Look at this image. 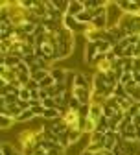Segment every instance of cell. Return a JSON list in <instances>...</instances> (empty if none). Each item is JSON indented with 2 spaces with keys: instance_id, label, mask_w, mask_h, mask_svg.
Wrapping results in <instances>:
<instances>
[{
  "instance_id": "1",
  "label": "cell",
  "mask_w": 140,
  "mask_h": 155,
  "mask_svg": "<svg viewBox=\"0 0 140 155\" xmlns=\"http://www.w3.org/2000/svg\"><path fill=\"white\" fill-rule=\"evenodd\" d=\"M57 46H59V59L68 57L74 50V33L68 31L67 28H63L57 33Z\"/></svg>"
},
{
  "instance_id": "2",
  "label": "cell",
  "mask_w": 140,
  "mask_h": 155,
  "mask_svg": "<svg viewBox=\"0 0 140 155\" xmlns=\"http://www.w3.org/2000/svg\"><path fill=\"white\" fill-rule=\"evenodd\" d=\"M120 28H124L127 35H140V15H120L118 22Z\"/></svg>"
},
{
  "instance_id": "3",
  "label": "cell",
  "mask_w": 140,
  "mask_h": 155,
  "mask_svg": "<svg viewBox=\"0 0 140 155\" xmlns=\"http://www.w3.org/2000/svg\"><path fill=\"white\" fill-rule=\"evenodd\" d=\"M63 26L68 30V31H72V33H77V31H87V28H89V24H81V22H77V18L76 17H72V15H65L63 17Z\"/></svg>"
},
{
  "instance_id": "4",
  "label": "cell",
  "mask_w": 140,
  "mask_h": 155,
  "mask_svg": "<svg viewBox=\"0 0 140 155\" xmlns=\"http://www.w3.org/2000/svg\"><path fill=\"white\" fill-rule=\"evenodd\" d=\"M72 96L81 104V105H90L92 104V89H81V87H74Z\"/></svg>"
},
{
  "instance_id": "5",
  "label": "cell",
  "mask_w": 140,
  "mask_h": 155,
  "mask_svg": "<svg viewBox=\"0 0 140 155\" xmlns=\"http://www.w3.org/2000/svg\"><path fill=\"white\" fill-rule=\"evenodd\" d=\"M124 150V155H140V142L138 140H120L118 142Z\"/></svg>"
},
{
  "instance_id": "6",
  "label": "cell",
  "mask_w": 140,
  "mask_h": 155,
  "mask_svg": "<svg viewBox=\"0 0 140 155\" xmlns=\"http://www.w3.org/2000/svg\"><path fill=\"white\" fill-rule=\"evenodd\" d=\"M120 140H122V135H120L118 131H107L105 133V150L107 151H112L118 146Z\"/></svg>"
},
{
  "instance_id": "7",
  "label": "cell",
  "mask_w": 140,
  "mask_h": 155,
  "mask_svg": "<svg viewBox=\"0 0 140 155\" xmlns=\"http://www.w3.org/2000/svg\"><path fill=\"white\" fill-rule=\"evenodd\" d=\"M102 116H103V104L92 102V104H90V111H89V118L98 124V120L102 118Z\"/></svg>"
},
{
  "instance_id": "8",
  "label": "cell",
  "mask_w": 140,
  "mask_h": 155,
  "mask_svg": "<svg viewBox=\"0 0 140 155\" xmlns=\"http://www.w3.org/2000/svg\"><path fill=\"white\" fill-rule=\"evenodd\" d=\"M74 87H81V89H92V83L89 81V78L83 72H76L74 74Z\"/></svg>"
},
{
  "instance_id": "9",
  "label": "cell",
  "mask_w": 140,
  "mask_h": 155,
  "mask_svg": "<svg viewBox=\"0 0 140 155\" xmlns=\"http://www.w3.org/2000/svg\"><path fill=\"white\" fill-rule=\"evenodd\" d=\"M0 78H2V81L6 83H13L17 81V68H8V67H0Z\"/></svg>"
},
{
  "instance_id": "10",
  "label": "cell",
  "mask_w": 140,
  "mask_h": 155,
  "mask_svg": "<svg viewBox=\"0 0 140 155\" xmlns=\"http://www.w3.org/2000/svg\"><path fill=\"white\" fill-rule=\"evenodd\" d=\"M50 76L54 78L55 83H65V85H67L68 70H65V68H52V70H50Z\"/></svg>"
},
{
  "instance_id": "11",
  "label": "cell",
  "mask_w": 140,
  "mask_h": 155,
  "mask_svg": "<svg viewBox=\"0 0 140 155\" xmlns=\"http://www.w3.org/2000/svg\"><path fill=\"white\" fill-rule=\"evenodd\" d=\"M107 30H109V33H111V35H112V37L116 39V41H118V43H122V41H124V39L127 37V31H125L124 28H120L118 24H114V26H109Z\"/></svg>"
},
{
  "instance_id": "12",
  "label": "cell",
  "mask_w": 140,
  "mask_h": 155,
  "mask_svg": "<svg viewBox=\"0 0 140 155\" xmlns=\"http://www.w3.org/2000/svg\"><path fill=\"white\" fill-rule=\"evenodd\" d=\"M85 9L83 2H79V0H70V4H68V11L65 15H72V17H77L79 13H81Z\"/></svg>"
},
{
  "instance_id": "13",
  "label": "cell",
  "mask_w": 140,
  "mask_h": 155,
  "mask_svg": "<svg viewBox=\"0 0 140 155\" xmlns=\"http://www.w3.org/2000/svg\"><path fill=\"white\" fill-rule=\"evenodd\" d=\"M120 135H122L124 140H136V127L133 124H129L124 131H120Z\"/></svg>"
},
{
  "instance_id": "14",
  "label": "cell",
  "mask_w": 140,
  "mask_h": 155,
  "mask_svg": "<svg viewBox=\"0 0 140 155\" xmlns=\"http://www.w3.org/2000/svg\"><path fill=\"white\" fill-rule=\"evenodd\" d=\"M90 144H98V146H102L105 150V133H99V131H94L90 135Z\"/></svg>"
},
{
  "instance_id": "15",
  "label": "cell",
  "mask_w": 140,
  "mask_h": 155,
  "mask_svg": "<svg viewBox=\"0 0 140 155\" xmlns=\"http://www.w3.org/2000/svg\"><path fill=\"white\" fill-rule=\"evenodd\" d=\"M76 18H77V22H81V24H90V22H92V18H94V13H92V11L83 9V11L79 13Z\"/></svg>"
},
{
  "instance_id": "16",
  "label": "cell",
  "mask_w": 140,
  "mask_h": 155,
  "mask_svg": "<svg viewBox=\"0 0 140 155\" xmlns=\"http://www.w3.org/2000/svg\"><path fill=\"white\" fill-rule=\"evenodd\" d=\"M96 131H99V133H107L109 131V118H107V116H102V118L98 120Z\"/></svg>"
},
{
  "instance_id": "17",
  "label": "cell",
  "mask_w": 140,
  "mask_h": 155,
  "mask_svg": "<svg viewBox=\"0 0 140 155\" xmlns=\"http://www.w3.org/2000/svg\"><path fill=\"white\" fill-rule=\"evenodd\" d=\"M0 148H2V155H18V153H22V151H17L15 146L9 144V142H2Z\"/></svg>"
},
{
  "instance_id": "18",
  "label": "cell",
  "mask_w": 140,
  "mask_h": 155,
  "mask_svg": "<svg viewBox=\"0 0 140 155\" xmlns=\"http://www.w3.org/2000/svg\"><path fill=\"white\" fill-rule=\"evenodd\" d=\"M33 118H35L33 109H28V111H22V113H21V116L17 118V122H30V120H33Z\"/></svg>"
},
{
  "instance_id": "19",
  "label": "cell",
  "mask_w": 140,
  "mask_h": 155,
  "mask_svg": "<svg viewBox=\"0 0 140 155\" xmlns=\"http://www.w3.org/2000/svg\"><path fill=\"white\" fill-rule=\"evenodd\" d=\"M48 74H50V70H31V80H35V81L41 83Z\"/></svg>"
},
{
  "instance_id": "20",
  "label": "cell",
  "mask_w": 140,
  "mask_h": 155,
  "mask_svg": "<svg viewBox=\"0 0 140 155\" xmlns=\"http://www.w3.org/2000/svg\"><path fill=\"white\" fill-rule=\"evenodd\" d=\"M81 135H83L81 129H68V140H70V144L77 142L79 139H81Z\"/></svg>"
},
{
  "instance_id": "21",
  "label": "cell",
  "mask_w": 140,
  "mask_h": 155,
  "mask_svg": "<svg viewBox=\"0 0 140 155\" xmlns=\"http://www.w3.org/2000/svg\"><path fill=\"white\" fill-rule=\"evenodd\" d=\"M15 122H17V120L11 118V116H2V120H0V127H2V131H6V129H9Z\"/></svg>"
},
{
  "instance_id": "22",
  "label": "cell",
  "mask_w": 140,
  "mask_h": 155,
  "mask_svg": "<svg viewBox=\"0 0 140 155\" xmlns=\"http://www.w3.org/2000/svg\"><path fill=\"white\" fill-rule=\"evenodd\" d=\"M114 96H116V98H127V91H125V87L122 85V83H118L116 87H114Z\"/></svg>"
},
{
  "instance_id": "23",
  "label": "cell",
  "mask_w": 140,
  "mask_h": 155,
  "mask_svg": "<svg viewBox=\"0 0 140 155\" xmlns=\"http://www.w3.org/2000/svg\"><path fill=\"white\" fill-rule=\"evenodd\" d=\"M54 85H55V81H54V78H52L50 74L44 78V80H43L41 83H39V87H41V89H44V91H46V89H50V87H54Z\"/></svg>"
},
{
  "instance_id": "24",
  "label": "cell",
  "mask_w": 140,
  "mask_h": 155,
  "mask_svg": "<svg viewBox=\"0 0 140 155\" xmlns=\"http://www.w3.org/2000/svg\"><path fill=\"white\" fill-rule=\"evenodd\" d=\"M94 131H96V122H92L90 118H87V122H85V126H83V133L92 135Z\"/></svg>"
},
{
  "instance_id": "25",
  "label": "cell",
  "mask_w": 140,
  "mask_h": 155,
  "mask_svg": "<svg viewBox=\"0 0 140 155\" xmlns=\"http://www.w3.org/2000/svg\"><path fill=\"white\" fill-rule=\"evenodd\" d=\"M65 151H67V148L65 146H61V144H55L46 155H65Z\"/></svg>"
},
{
  "instance_id": "26",
  "label": "cell",
  "mask_w": 140,
  "mask_h": 155,
  "mask_svg": "<svg viewBox=\"0 0 140 155\" xmlns=\"http://www.w3.org/2000/svg\"><path fill=\"white\" fill-rule=\"evenodd\" d=\"M21 100H24V102H31V91H28L26 87H22L21 89V96H18Z\"/></svg>"
},
{
  "instance_id": "27",
  "label": "cell",
  "mask_w": 140,
  "mask_h": 155,
  "mask_svg": "<svg viewBox=\"0 0 140 155\" xmlns=\"http://www.w3.org/2000/svg\"><path fill=\"white\" fill-rule=\"evenodd\" d=\"M28 91H31V92H35V91H41V87H39V81H35V80H30L26 85H24Z\"/></svg>"
},
{
  "instance_id": "28",
  "label": "cell",
  "mask_w": 140,
  "mask_h": 155,
  "mask_svg": "<svg viewBox=\"0 0 140 155\" xmlns=\"http://www.w3.org/2000/svg\"><path fill=\"white\" fill-rule=\"evenodd\" d=\"M17 105H18V109H21V111H28V109H31V105H30V102H24V100H21V98H18V102H17Z\"/></svg>"
},
{
  "instance_id": "29",
  "label": "cell",
  "mask_w": 140,
  "mask_h": 155,
  "mask_svg": "<svg viewBox=\"0 0 140 155\" xmlns=\"http://www.w3.org/2000/svg\"><path fill=\"white\" fill-rule=\"evenodd\" d=\"M133 72H140V57L133 59Z\"/></svg>"
},
{
  "instance_id": "30",
  "label": "cell",
  "mask_w": 140,
  "mask_h": 155,
  "mask_svg": "<svg viewBox=\"0 0 140 155\" xmlns=\"http://www.w3.org/2000/svg\"><path fill=\"white\" fill-rule=\"evenodd\" d=\"M133 80L136 85H140V72H133Z\"/></svg>"
},
{
  "instance_id": "31",
  "label": "cell",
  "mask_w": 140,
  "mask_h": 155,
  "mask_svg": "<svg viewBox=\"0 0 140 155\" xmlns=\"http://www.w3.org/2000/svg\"><path fill=\"white\" fill-rule=\"evenodd\" d=\"M81 155H98V153H96V151H90V150H87V148H85V150L81 151Z\"/></svg>"
},
{
  "instance_id": "32",
  "label": "cell",
  "mask_w": 140,
  "mask_h": 155,
  "mask_svg": "<svg viewBox=\"0 0 140 155\" xmlns=\"http://www.w3.org/2000/svg\"><path fill=\"white\" fill-rule=\"evenodd\" d=\"M135 48H136V57H140V41L136 43V46H135Z\"/></svg>"
},
{
  "instance_id": "33",
  "label": "cell",
  "mask_w": 140,
  "mask_h": 155,
  "mask_svg": "<svg viewBox=\"0 0 140 155\" xmlns=\"http://www.w3.org/2000/svg\"><path fill=\"white\" fill-rule=\"evenodd\" d=\"M136 140H138V142H140V126H138V127H136Z\"/></svg>"
},
{
  "instance_id": "34",
  "label": "cell",
  "mask_w": 140,
  "mask_h": 155,
  "mask_svg": "<svg viewBox=\"0 0 140 155\" xmlns=\"http://www.w3.org/2000/svg\"><path fill=\"white\" fill-rule=\"evenodd\" d=\"M18 155H22V153H18Z\"/></svg>"
}]
</instances>
